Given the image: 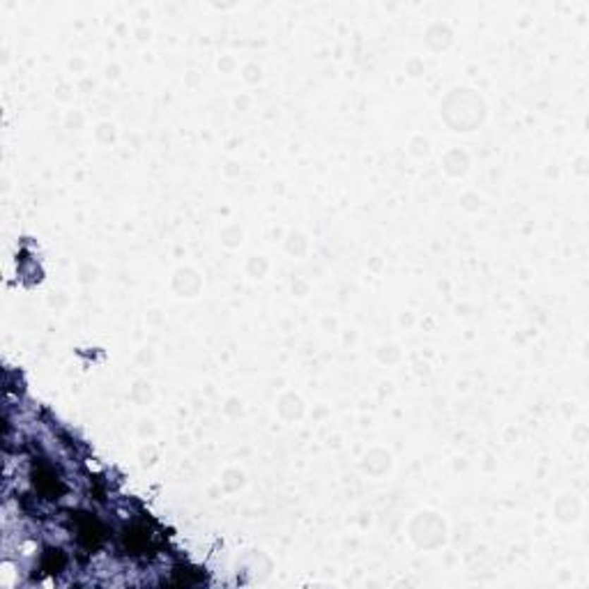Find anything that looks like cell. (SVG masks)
<instances>
[{"label": "cell", "instance_id": "6da1fadb", "mask_svg": "<svg viewBox=\"0 0 589 589\" xmlns=\"http://www.w3.org/2000/svg\"><path fill=\"white\" fill-rule=\"evenodd\" d=\"M76 536H78V541H81L85 548H97V546H102V541H104V536H107V532H104V527H102L99 521H97V518L87 516V514H78V518H76Z\"/></svg>", "mask_w": 589, "mask_h": 589}, {"label": "cell", "instance_id": "3957f363", "mask_svg": "<svg viewBox=\"0 0 589 589\" xmlns=\"http://www.w3.org/2000/svg\"><path fill=\"white\" fill-rule=\"evenodd\" d=\"M67 564V559L63 555V550H47L44 552V559H42V571H47V573H58L60 569Z\"/></svg>", "mask_w": 589, "mask_h": 589}, {"label": "cell", "instance_id": "7a4b0ae2", "mask_svg": "<svg viewBox=\"0 0 589 589\" xmlns=\"http://www.w3.org/2000/svg\"><path fill=\"white\" fill-rule=\"evenodd\" d=\"M35 488H37L42 495L56 497L60 490H63V481L56 477L54 470L44 465V468H40L37 472H35Z\"/></svg>", "mask_w": 589, "mask_h": 589}]
</instances>
